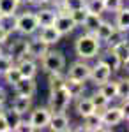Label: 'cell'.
I'll return each mask as SVG.
<instances>
[{"mask_svg":"<svg viewBox=\"0 0 129 132\" xmlns=\"http://www.w3.org/2000/svg\"><path fill=\"white\" fill-rule=\"evenodd\" d=\"M115 30H117V28H115L111 23H108V21H101L99 27H97V28H96V32H94V35H96L99 41H104V42H106L110 39V35H111Z\"/></svg>","mask_w":129,"mask_h":132,"instance_id":"cell-19","label":"cell"},{"mask_svg":"<svg viewBox=\"0 0 129 132\" xmlns=\"http://www.w3.org/2000/svg\"><path fill=\"white\" fill-rule=\"evenodd\" d=\"M101 21H103V20H101V14H92V12H89V14H87V18H85V21H83V27L87 28V32L94 34L96 28L99 27Z\"/></svg>","mask_w":129,"mask_h":132,"instance_id":"cell-25","label":"cell"},{"mask_svg":"<svg viewBox=\"0 0 129 132\" xmlns=\"http://www.w3.org/2000/svg\"><path fill=\"white\" fill-rule=\"evenodd\" d=\"M35 18H37L39 27H48V25H53V21L57 18V12L53 9H41L39 12H35Z\"/></svg>","mask_w":129,"mask_h":132,"instance_id":"cell-20","label":"cell"},{"mask_svg":"<svg viewBox=\"0 0 129 132\" xmlns=\"http://www.w3.org/2000/svg\"><path fill=\"white\" fill-rule=\"evenodd\" d=\"M4 116H5V120H7V125L11 127V130H12V129H14V125L21 120V114L18 111H14L12 108H11V109H7V111L4 109Z\"/></svg>","mask_w":129,"mask_h":132,"instance_id":"cell-31","label":"cell"},{"mask_svg":"<svg viewBox=\"0 0 129 132\" xmlns=\"http://www.w3.org/2000/svg\"><path fill=\"white\" fill-rule=\"evenodd\" d=\"M41 63H42V69L46 72H62L66 67V56L62 51H46L42 56H41Z\"/></svg>","mask_w":129,"mask_h":132,"instance_id":"cell-2","label":"cell"},{"mask_svg":"<svg viewBox=\"0 0 129 132\" xmlns=\"http://www.w3.org/2000/svg\"><path fill=\"white\" fill-rule=\"evenodd\" d=\"M71 18H73V21L76 23V27L78 25H83V21H85V18H87V14H89V11L85 9V7H81V9H74L69 12Z\"/></svg>","mask_w":129,"mask_h":132,"instance_id":"cell-33","label":"cell"},{"mask_svg":"<svg viewBox=\"0 0 129 132\" xmlns=\"http://www.w3.org/2000/svg\"><path fill=\"white\" fill-rule=\"evenodd\" d=\"M39 28V23L35 18V12H23L16 16V30L23 35H32L34 32Z\"/></svg>","mask_w":129,"mask_h":132,"instance_id":"cell-4","label":"cell"},{"mask_svg":"<svg viewBox=\"0 0 129 132\" xmlns=\"http://www.w3.org/2000/svg\"><path fill=\"white\" fill-rule=\"evenodd\" d=\"M64 88H66V92L69 93L71 99H78V97H81V93H83V90H85V85H83V81L66 78V81H64Z\"/></svg>","mask_w":129,"mask_h":132,"instance_id":"cell-15","label":"cell"},{"mask_svg":"<svg viewBox=\"0 0 129 132\" xmlns=\"http://www.w3.org/2000/svg\"><path fill=\"white\" fill-rule=\"evenodd\" d=\"M117 85H119V97L126 99V97H127V93H129V83H127V79L117 81Z\"/></svg>","mask_w":129,"mask_h":132,"instance_id":"cell-38","label":"cell"},{"mask_svg":"<svg viewBox=\"0 0 129 132\" xmlns=\"http://www.w3.org/2000/svg\"><path fill=\"white\" fill-rule=\"evenodd\" d=\"M18 2H20V4H28L30 0H18Z\"/></svg>","mask_w":129,"mask_h":132,"instance_id":"cell-44","label":"cell"},{"mask_svg":"<svg viewBox=\"0 0 129 132\" xmlns=\"http://www.w3.org/2000/svg\"><path fill=\"white\" fill-rule=\"evenodd\" d=\"M99 92L110 101H113V99H117L119 97V85H117V81H104L99 85Z\"/></svg>","mask_w":129,"mask_h":132,"instance_id":"cell-18","label":"cell"},{"mask_svg":"<svg viewBox=\"0 0 129 132\" xmlns=\"http://www.w3.org/2000/svg\"><path fill=\"white\" fill-rule=\"evenodd\" d=\"M73 101L66 88H57V90H50V111L53 113H64L67 109L69 102Z\"/></svg>","mask_w":129,"mask_h":132,"instance_id":"cell-3","label":"cell"},{"mask_svg":"<svg viewBox=\"0 0 129 132\" xmlns=\"http://www.w3.org/2000/svg\"><path fill=\"white\" fill-rule=\"evenodd\" d=\"M110 76H111V71H110V67L104 63V62L99 60L94 67H90V78H89V79H92L97 86H99L101 83L108 81Z\"/></svg>","mask_w":129,"mask_h":132,"instance_id":"cell-8","label":"cell"},{"mask_svg":"<svg viewBox=\"0 0 129 132\" xmlns=\"http://www.w3.org/2000/svg\"><path fill=\"white\" fill-rule=\"evenodd\" d=\"M90 101H92V104H94V108H96V111H99V109H104L106 106H108V99L101 93V92H97V93H94L92 97H90Z\"/></svg>","mask_w":129,"mask_h":132,"instance_id":"cell-32","label":"cell"},{"mask_svg":"<svg viewBox=\"0 0 129 132\" xmlns=\"http://www.w3.org/2000/svg\"><path fill=\"white\" fill-rule=\"evenodd\" d=\"M85 118V123H83V127H81V130H90V132H97V130H103V129H106L103 122H101V114H97V111L92 113V114H87V116H83Z\"/></svg>","mask_w":129,"mask_h":132,"instance_id":"cell-14","label":"cell"},{"mask_svg":"<svg viewBox=\"0 0 129 132\" xmlns=\"http://www.w3.org/2000/svg\"><path fill=\"white\" fill-rule=\"evenodd\" d=\"M122 120H126V114L122 108H108L106 111H103L101 114V122L104 127H113V125H119Z\"/></svg>","mask_w":129,"mask_h":132,"instance_id":"cell-7","label":"cell"},{"mask_svg":"<svg viewBox=\"0 0 129 132\" xmlns=\"http://www.w3.org/2000/svg\"><path fill=\"white\" fill-rule=\"evenodd\" d=\"M110 51L117 55V58L120 60V63H126L129 62V44L126 39H120L119 42H115L113 46H110Z\"/></svg>","mask_w":129,"mask_h":132,"instance_id":"cell-13","label":"cell"},{"mask_svg":"<svg viewBox=\"0 0 129 132\" xmlns=\"http://www.w3.org/2000/svg\"><path fill=\"white\" fill-rule=\"evenodd\" d=\"M50 129L53 132H66L71 130V125H69V118L64 114V113H51V118H50Z\"/></svg>","mask_w":129,"mask_h":132,"instance_id":"cell-10","label":"cell"},{"mask_svg":"<svg viewBox=\"0 0 129 132\" xmlns=\"http://www.w3.org/2000/svg\"><path fill=\"white\" fill-rule=\"evenodd\" d=\"M64 78H62V72H51L50 74V90H57L64 86Z\"/></svg>","mask_w":129,"mask_h":132,"instance_id":"cell-34","label":"cell"},{"mask_svg":"<svg viewBox=\"0 0 129 132\" xmlns=\"http://www.w3.org/2000/svg\"><path fill=\"white\" fill-rule=\"evenodd\" d=\"M50 118H51V111L48 108H37V109L32 111L28 122H30V125L34 127V130H41V129L48 127Z\"/></svg>","mask_w":129,"mask_h":132,"instance_id":"cell-5","label":"cell"},{"mask_svg":"<svg viewBox=\"0 0 129 132\" xmlns=\"http://www.w3.org/2000/svg\"><path fill=\"white\" fill-rule=\"evenodd\" d=\"M5 99H7L5 92H4V88H0V102H5Z\"/></svg>","mask_w":129,"mask_h":132,"instance_id":"cell-42","label":"cell"},{"mask_svg":"<svg viewBox=\"0 0 129 132\" xmlns=\"http://www.w3.org/2000/svg\"><path fill=\"white\" fill-rule=\"evenodd\" d=\"M48 51V44L44 41H41L39 37L37 39H32V41H27V53L35 60V58H41L44 53Z\"/></svg>","mask_w":129,"mask_h":132,"instance_id":"cell-12","label":"cell"},{"mask_svg":"<svg viewBox=\"0 0 129 132\" xmlns=\"http://www.w3.org/2000/svg\"><path fill=\"white\" fill-rule=\"evenodd\" d=\"M30 106H32V97H23V95H18V97L12 101V104H11V108H12L14 111H18L20 114L27 113L30 109Z\"/></svg>","mask_w":129,"mask_h":132,"instance_id":"cell-23","label":"cell"},{"mask_svg":"<svg viewBox=\"0 0 129 132\" xmlns=\"http://www.w3.org/2000/svg\"><path fill=\"white\" fill-rule=\"evenodd\" d=\"M74 50H76V55H78L80 58H85V60H89V58H94L101 50V41L94 35V34H90L87 32L85 35H80L76 44H74Z\"/></svg>","mask_w":129,"mask_h":132,"instance_id":"cell-1","label":"cell"},{"mask_svg":"<svg viewBox=\"0 0 129 132\" xmlns=\"http://www.w3.org/2000/svg\"><path fill=\"white\" fill-rule=\"evenodd\" d=\"M101 62H104V63L108 65L110 71H119L120 65H122V63H120V60L117 58V55H115V53H111V51H108L104 56H101Z\"/></svg>","mask_w":129,"mask_h":132,"instance_id":"cell-26","label":"cell"},{"mask_svg":"<svg viewBox=\"0 0 129 132\" xmlns=\"http://www.w3.org/2000/svg\"><path fill=\"white\" fill-rule=\"evenodd\" d=\"M20 7L18 0H0V14H12Z\"/></svg>","mask_w":129,"mask_h":132,"instance_id":"cell-28","label":"cell"},{"mask_svg":"<svg viewBox=\"0 0 129 132\" xmlns=\"http://www.w3.org/2000/svg\"><path fill=\"white\" fill-rule=\"evenodd\" d=\"M85 9L92 14H103L104 12V2L103 0H85Z\"/></svg>","mask_w":129,"mask_h":132,"instance_id":"cell-29","label":"cell"},{"mask_svg":"<svg viewBox=\"0 0 129 132\" xmlns=\"http://www.w3.org/2000/svg\"><path fill=\"white\" fill-rule=\"evenodd\" d=\"M0 53H2V44H0Z\"/></svg>","mask_w":129,"mask_h":132,"instance_id":"cell-45","label":"cell"},{"mask_svg":"<svg viewBox=\"0 0 129 132\" xmlns=\"http://www.w3.org/2000/svg\"><path fill=\"white\" fill-rule=\"evenodd\" d=\"M60 37H62V35L59 34V30H57L53 25H48V27H42V28H41L39 39L44 41L48 46H50V44H57V42L60 41Z\"/></svg>","mask_w":129,"mask_h":132,"instance_id":"cell-17","label":"cell"},{"mask_svg":"<svg viewBox=\"0 0 129 132\" xmlns=\"http://www.w3.org/2000/svg\"><path fill=\"white\" fill-rule=\"evenodd\" d=\"M12 58H11L9 55H4V53H0V74H4V72L7 71L9 67H12L14 63H12Z\"/></svg>","mask_w":129,"mask_h":132,"instance_id":"cell-35","label":"cell"},{"mask_svg":"<svg viewBox=\"0 0 129 132\" xmlns=\"http://www.w3.org/2000/svg\"><path fill=\"white\" fill-rule=\"evenodd\" d=\"M115 28L120 32H127L129 28V9L127 7H120L117 12V23H115Z\"/></svg>","mask_w":129,"mask_h":132,"instance_id":"cell-22","label":"cell"},{"mask_svg":"<svg viewBox=\"0 0 129 132\" xmlns=\"http://www.w3.org/2000/svg\"><path fill=\"white\" fill-rule=\"evenodd\" d=\"M4 113V102H0V114Z\"/></svg>","mask_w":129,"mask_h":132,"instance_id":"cell-43","label":"cell"},{"mask_svg":"<svg viewBox=\"0 0 129 132\" xmlns=\"http://www.w3.org/2000/svg\"><path fill=\"white\" fill-rule=\"evenodd\" d=\"M9 32H5L2 27H0V44H4V42H7V39H9Z\"/></svg>","mask_w":129,"mask_h":132,"instance_id":"cell-40","label":"cell"},{"mask_svg":"<svg viewBox=\"0 0 129 132\" xmlns=\"http://www.w3.org/2000/svg\"><path fill=\"white\" fill-rule=\"evenodd\" d=\"M11 127L7 125V120H5V116H4V113L0 114V132H9Z\"/></svg>","mask_w":129,"mask_h":132,"instance_id":"cell-39","label":"cell"},{"mask_svg":"<svg viewBox=\"0 0 129 132\" xmlns=\"http://www.w3.org/2000/svg\"><path fill=\"white\" fill-rule=\"evenodd\" d=\"M0 27L5 32H16V14H0Z\"/></svg>","mask_w":129,"mask_h":132,"instance_id":"cell-24","label":"cell"},{"mask_svg":"<svg viewBox=\"0 0 129 132\" xmlns=\"http://www.w3.org/2000/svg\"><path fill=\"white\" fill-rule=\"evenodd\" d=\"M28 4H32V5H44V4H48V0H30Z\"/></svg>","mask_w":129,"mask_h":132,"instance_id":"cell-41","label":"cell"},{"mask_svg":"<svg viewBox=\"0 0 129 132\" xmlns=\"http://www.w3.org/2000/svg\"><path fill=\"white\" fill-rule=\"evenodd\" d=\"M53 27L59 30L60 35H69L71 32L76 28V23L73 21V18H71L69 12H57V18H55V21H53Z\"/></svg>","mask_w":129,"mask_h":132,"instance_id":"cell-6","label":"cell"},{"mask_svg":"<svg viewBox=\"0 0 129 132\" xmlns=\"http://www.w3.org/2000/svg\"><path fill=\"white\" fill-rule=\"evenodd\" d=\"M14 90H16L18 95L34 97V93H35V81H34V78H21L20 81L14 85Z\"/></svg>","mask_w":129,"mask_h":132,"instance_id":"cell-11","label":"cell"},{"mask_svg":"<svg viewBox=\"0 0 129 132\" xmlns=\"http://www.w3.org/2000/svg\"><path fill=\"white\" fill-rule=\"evenodd\" d=\"M103 2H104V11L115 12L122 7V0H103Z\"/></svg>","mask_w":129,"mask_h":132,"instance_id":"cell-36","label":"cell"},{"mask_svg":"<svg viewBox=\"0 0 129 132\" xmlns=\"http://www.w3.org/2000/svg\"><path fill=\"white\" fill-rule=\"evenodd\" d=\"M16 67L20 71L21 78H34L35 72H37V65H35L34 58H21Z\"/></svg>","mask_w":129,"mask_h":132,"instance_id":"cell-16","label":"cell"},{"mask_svg":"<svg viewBox=\"0 0 129 132\" xmlns=\"http://www.w3.org/2000/svg\"><path fill=\"white\" fill-rule=\"evenodd\" d=\"M2 76L5 78V81L9 83L11 86H14V85H16V83H18V81L21 79V74H20V71H18V67H16V65L9 67L7 71L4 72V74H2Z\"/></svg>","mask_w":129,"mask_h":132,"instance_id":"cell-27","label":"cell"},{"mask_svg":"<svg viewBox=\"0 0 129 132\" xmlns=\"http://www.w3.org/2000/svg\"><path fill=\"white\" fill-rule=\"evenodd\" d=\"M76 111H78L80 116H87V114L96 113V108L90 101V97H80L78 102H76Z\"/></svg>","mask_w":129,"mask_h":132,"instance_id":"cell-21","label":"cell"},{"mask_svg":"<svg viewBox=\"0 0 129 132\" xmlns=\"http://www.w3.org/2000/svg\"><path fill=\"white\" fill-rule=\"evenodd\" d=\"M67 78L85 83L90 78V65H87L85 62H74L67 71Z\"/></svg>","mask_w":129,"mask_h":132,"instance_id":"cell-9","label":"cell"},{"mask_svg":"<svg viewBox=\"0 0 129 132\" xmlns=\"http://www.w3.org/2000/svg\"><path fill=\"white\" fill-rule=\"evenodd\" d=\"M12 130H16V132H32V130H34V127L30 125V122H23V120H20V122L14 125Z\"/></svg>","mask_w":129,"mask_h":132,"instance_id":"cell-37","label":"cell"},{"mask_svg":"<svg viewBox=\"0 0 129 132\" xmlns=\"http://www.w3.org/2000/svg\"><path fill=\"white\" fill-rule=\"evenodd\" d=\"M81 7H85V0H62L64 12H71L74 9H81Z\"/></svg>","mask_w":129,"mask_h":132,"instance_id":"cell-30","label":"cell"}]
</instances>
